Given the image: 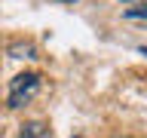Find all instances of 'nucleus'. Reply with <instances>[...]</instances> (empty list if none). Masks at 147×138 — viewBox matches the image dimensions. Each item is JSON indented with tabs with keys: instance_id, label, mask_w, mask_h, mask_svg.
<instances>
[{
	"instance_id": "f257e3e1",
	"label": "nucleus",
	"mask_w": 147,
	"mask_h": 138,
	"mask_svg": "<svg viewBox=\"0 0 147 138\" xmlns=\"http://www.w3.org/2000/svg\"><path fill=\"white\" fill-rule=\"evenodd\" d=\"M37 92H40V74H34V71L18 74L9 86V108H25Z\"/></svg>"
},
{
	"instance_id": "f03ea898",
	"label": "nucleus",
	"mask_w": 147,
	"mask_h": 138,
	"mask_svg": "<svg viewBox=\"0 0 147 138\" xmlns=\"http://www.w3.org/2000/svg\"><path fill=\"white\" fill-rule=\"evenodd\" d=\"M18 138H52V132H49V126H46V123L34 120V123H25V126H22Z\"/></svg>"
},
{
	"instance_id": "7ed1b4c3",
	"label": "nucleus",
	"mask_w": 147,
	"mask_h": 138,
	"mask_svg": "<svg viewBox=\"0 0 147 138\" xmlns=\"http://www.w3.org/2000/svg\"><path fill=\"white\" fill-rule=\"evenodd\" d=\"M9 55H12V58H34L37 46L34 43H12L9 46Z\"/></svg>"
},
{
	"instance_id": "20e7f679",
	"label": "nucleus",
	"mask_w": 147,
	"mask_h": 138,
	"mask_svg": "<svg viewBox=\"0 0 147 138\" xmlns=\"http://www.w3.org/2000/svg\"><path fill=\"white\" fill-rule=\"evenodd\" d=\"M123 16L129 18V22H144L147 25V3H138V6H129Z\"/></svg>"
},
{
	"instance_id": "39448f33",
	"label": "nucleus",
	"mask_w": 147,
	"mask_h": 138,
	"mask_svg": "<svg viewBox=\"0 0 147 138\" xmlns=\"http://www.w3.org/2000/svg\"><path fill=\"white\" fill-rule=\"evenodd\" d=\"M141 55H147V46H141Z\"/></svg>"
},
{
	"instance_id": "423d86ee",
	"label": "nucleus",
	"mask_w": 147,
	"mask_h": 138,
	"mask_svg": "<svg viewBox=\"0 0 147 138\" xmlns=\"http://www.w3.org/2000/svg\"><path fill=\"white\" fill-rule=\"evenodd\" d=\"M113 138H129V135H113Z\"/></svg>"
}]
</instances>
